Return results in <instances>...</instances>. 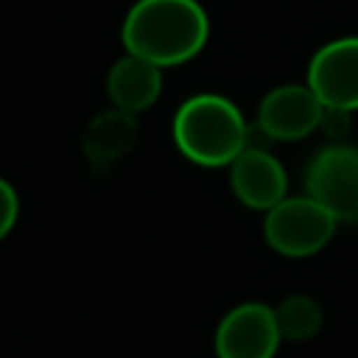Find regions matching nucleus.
Here are the masks:
<instances>
[{
  "label": "nucleus",
  "instance_id": "obj_1",
  "mask_svg": "<svg viewBox=\"0 0 358 358\" xmlns=\"http://www.w3.org/2000/svg\"><path fill=\"white\" fill-rule=\"evenodd\" d=\"M120 36L126 53L157 67H176L207 45L210 20L199 0H137L123 20Z\"/></svg>",
  "mask_w": 358,
  "mask_h": 358
},
{
  "label": "nucleus",
  "instance_id": "obj_2",
  "mask_svg": "<svg viewBox=\"0 0 358 358\" xmlns=\"http://www.w3.org/2000/svg\"><path fill=\"white\" fill-rule=\"evenodd\" d=\"M173 140L190 162L221 168L249 145V126L229 98L201 92L176 109Z\"/></svg>",
  "mask_w": 358,
  "mask_h": 358
},
{
  "label": "nucleus",
  "instance_id": "obj_3",
  "mask_svg": "<svg viewBox=\"0 0 358 358\" xmlns=\"http://www.w3.org/2000/svg\"><path fill=\"white\" fill-rule=\"evenodd\" d=\"M338 221L310 196L282 199L266 213V243L282 257H310L336 235Z\"/></svg>",
  "mask_w": 358,
  "mask_h": 358
},
{
  "label": "nucleus",
  "instance_id": "obj_4",
  "mask_svg": "<svg viewBox=\"0 0 358 358\" xmlns=\"http://www.w3.org/2000/svg\"><path fill=\"white\" fill-rule=\"evenodd\" d=\"M305 187L338 224H358V148L347 143L322 148L308 165Z\"/></svg>",
  "mask_w": 358,
  "mask_h": 358
},
{
  "label": "nucleus",
  "instance_id": "obj_5",
  "mask_svg": "<svg viewBox=\"0 0 358 358\" xmlns=\"http://www.w3.org/2000/svg\"><path fill=\"white\" fill-rule=\"evenodd\" d=\"M274 308L266 302H241L224 313L215 327V358H274L280 350Z\"/></svg>",
  "mask_w": 358,
  "mask_h": 358
},
{
  "label": "nucleus",
  "instance_id": "obj_6",
  "mask_svg": "<svg viewBox=\"0 0 358 358\" xmlns=\"http://www.w3.org/2000/svg\"><path fill=\"white\" fill-rule=\"evenodd\" d=\"M324 103L308 84H282L263 95L257 106V129L268 140L291 143L313 134L322 123Z\"/></svg>",
  "mask_w": 358,
  "mask_h": 358
},
{
  "label": "nucleus",
  "instance_id": "obj_7",
  "mask_svg": "<svg viewBox=\"0 0 358 358\" xmlns=\"http://www.w3.org/2000/svg\"><path fill=\"white\" fill-rule=\"evenodd\" d=\"M308 87L330 109H358V36L333 39L316 50L308 67Z\"/></svg>",
  "mask_w": 358,
  "mask_h": 358
},
{
  "label": "nucleus",
  "instance_id": "obj_8",
  "mask_svg": "<svg viewBox=\"0 0 358 358\" xmlns=\"http://www.w3.org/2000/svg\"><path fill=\"white\" fill-rule=\"evenodd\" d=\"M229 187L243 207L268 213L285 199L288 176L274 154L257 145H246L229 162Z\"/></svg>",
  "mask_w": 358,
  "mask_h": 358
},
{
  "label": "nucleus",
  "instance_id": "obj_9",
  "mask_svg": "<svg viewBox=\"0 0 358 358\" xmlns=\"http://www.w3.org/2000/svg\"><path fill=\"white\" fill-rule=\"evenodd\" d=\"M137 117L123 109H109L95 115L81 137V151L95 176L109 173L120 159H126L137 143Z\"/></svg>",
  "mask_w": 358,
  "mask_h": 358
},
{
  "label": "nucleus",
  "instance_id": "obj_10",
  "mask_svg": "<svg viewBox=\"0 0 358 358\" xmlns=\"http://www.w3.org/2000/svg\"><path fill=\"white\" fill-rule=\"evenodd\" d=\"M106 92L115 109H123L131 115L145 112L148 106H154V101L162 92V67L134 53H126L112 64L106 76Z\"/></svg>",
  "mask_w": 358,
  "mask_h": 358
},
{
  "label": "nucleus",
  "instance_id": "obj_11",
  "mask_svg": "<svg viewBox=\"0 0 358 358\" xmlns=\"http://www.w3.org/2000/svg\"><path fill=\"white\" fill-rule=\"evenodd\" d=\"M274 316L280 336L288 341H308L324 324V310L310 294H288L274 305Z\"/></svg>",
  "mask_w": 358,
  "mask_h": 358
},
{
  "label": "nucleus",
  "instance_id": "obj_12",
  "mask_svg": "<svg viewBox=\"0 0 358 358\" xmlns=\"http://www.w3.org/2000/svg\"><path fill=\"white\" fill-rule=\"evenodd\" d=\"M17 215H20V199H17V190H14L6 179H0V241L14 229Z\"/></svg>",
  "mask_w": 358,
  "mask_h": 358
},
{
  "label": "nucleus",
  "instance_id": "obj_13",
  "mask_svg": "<svg viewBox=\"0 0 358 358\" xmlns=\"http://www.w3.org/2000/svg\"><path fill=\"white\" fill-rule=\"evenodd\" d=\"M319 129H322V131H324L330 140H338V137H344V134H347V129H350V112L324 106V115H322V123H319Z\"/></svg>",
  "mask_w": 358,
  "mask_h": 358
}]
</instances>
